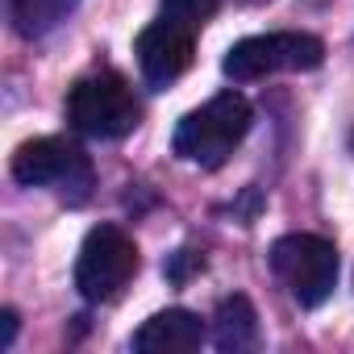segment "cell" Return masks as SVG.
<instances>
[{
  "label": "cell",
  "instance_id": "obj_9",
  "mask_svg": "<svg viewBox=\"0 0 354 354\" xmlns=\"http://www.w3.org/2000/svg\"><path fill=\"white\" fill-rule=\"evenodd\" d=\"M259 342V313L246 296H225L213 313V346L225 354L250 350Z\"/></svg>",
  "mask_w": 354,
  "mask_h": 354
},
{
  "label": "cell",
  "instance_id": "obj_5",
  "mask_svg": "<svg viewBox=\"0 0 354 354\" xmlns=\"http://www.w3.org/2000/svg\"><path fill=\"white\" fill-rule=\"evenodd\" d=\"M13 180L26 188H55L63 201L84 205L92 192V162L67 138H34L13 154Z\"/></svg>",
  "mask_w": 354,
  "mask_h": 354
},
{
  "label": "cell",
  "instance_id": "obj_6",
  "mask_svg": "<svg viewBox=\"0 0 354 354\" xmlns=\"http://www.w3.org/2000/svg\"><path fill=\"white\" fill-rule=\"evenodd\" d=\"M138 275V246L125 230L117 225H96L88 230L80 259H75V288L84 300L100 304L113 300L129 279Z\"/></svg>",
  "mask_w": 354,
  "mask_h": 354
},
{
  "label": "cell",
  "instance_id": "obj_2",
  "mask_svg": "<svg viewBox=\"0 0 354 354\" xmlns=\"http://www.w3.org/2000/svg\"><path fill=\"white\" fill-rule=\"evenodd\" d=\"M67 121L84 138L117 142V138H125V133L138 129L142 104H138L133 88L117 71H96V75H84L71 88V96H67Z\"/></svg>",
  "mask_w": 354,
  "mask_h": 354
},
{
  "label": "cell",
  "instance_id": "obj_1",
  "mask_svg": "<svg viewBox=\"0 0 354 354\" xmlns=\"http://www.w3.org/2000/svg\"><path fill=\"white\" fill-rule=\"evenodd\" d=\"M250 100L242 92H217L213 100H205L201 109L184 113L180 125H175V138H171V150L180 154L184 162H196V167H221L238 146L242 138L250 133Z\"/></svg>",
  "mask_w": 354,
  "mask_h": 354
},
{
  "label": "cell",
  "instance_id": "obj_12",
  "mask_svg": "<svg viewBox=\"0 0 354 354\" xmlns=\"http://www.w3.org/2000/svg\"><path fill=\"white\" fill-rule=\"evenodd\" d=\"M196 267H201V254H196V250H175V259H171L162 271H167V279H171V283H184Z\"/></svg>",
  "mask_w": 354,
  "mask_h": 354
},
{
  "label": "cell",
  "instance_id": "obj_11",
  "mask_svg": "<svg viewBox=\"0 0 354 354\" xmlns=\"http://www.w3.org/2000/svg\"><path fill=\"white\" fill-rule=\"evenodd\" d=\"M158 5H162V17L180 21V26H188V30H201V26L217 13L221 0H158Z\"/></svg>",
  "mask_w": 354,
  "mask_h": 354
},
{
  "label": "cell",
  "instance_id": "obj_7",
  "mask_svg": "<svg viewBox=\"0 0 354 354\" xmlns=\"http://www.w3.org/2000/svg\"><path fill=\"white\" fill-rule=\"evenodd\" d=\"M138 67H142V80L150 88H167L175 84L188 67H192V55H196V30L171 21V17H158L150 21L142 34H138Z\"/></svg>",
  "mask_w": 354,
  "mask_h": 354
},
{
  "label": "cell",
  "instance_id": "obj_10",
  "mask_svg": "<svg viewBox=\"0 0 354 354\" xmlns=\"http://www.w3.org/2000/svg\"><path fill=\"white\" fill-rule=\"evenodd\" d=\"M80 0H13V26L21 38H42L75 13Z\"/></svg>",
  "mask_w": 354,
  "mask_h": 354
},
{
  "label": "cell",
  "instance_id": "obj_3",
  "mask_svg": "<svg viewBox=\"0 0 354 354\" xmlns=\"http://www.w3.org/2000/svg\"><path fill=\"white\" fill-rule=\"evenodd\" d=\"M321 59H325V42L317 34L275 30V34H254V38L234 42L221 59V71L234 84H254L275 71H313L321 67Z\"/></svg>",
  "mask_w": 354,
  "mask_h": 354
},
{
  "label": "cell",
  "instance_id": "obj_8",
  "mask_svg": "<svg viewBox=\"0 0 354 354\" xmlns=\"http://www.w3.org/2000/svg\"><path fill=\"white\" fill-rule=\"evenodd\" d=\"M201 342H205V321L192 308H162L133 333L138 354H188L201 350Z\"/></svg>",
  "mask_w": 354,
  "mask_h": 354
},
{
  "label": "cell",
  "instance_id": "obj_13",
  "mask_svg": "<svg viewBox=\"0 0 354 354\" xmlns=\"http://www.w3.org/2000/svg\"><path fill=\"white\" fill-rule=\"evenodd\" d=\"M0 321H5V325H0V350H9L13 337H17V313L5 308V313H0Z\"/></svg>",
  "mask_w": 354,
  "mask_h": 354
},
{
  "label": "cell",
  "instance_id": "obj_4",
  "mask_svg": "<svg viewBox=\"0 0 354 354\" xmlns=\"http://www.w3.org/2000/svg\"><path fill=\"white\" fill-rule=\"evenodd\" d=\"M271 271L300 308H317L337 288V250L317 234H283L271 246Z\"/></svg>",
  "mask_w": 354,
  "mask_h": 354
}]
</instances>
